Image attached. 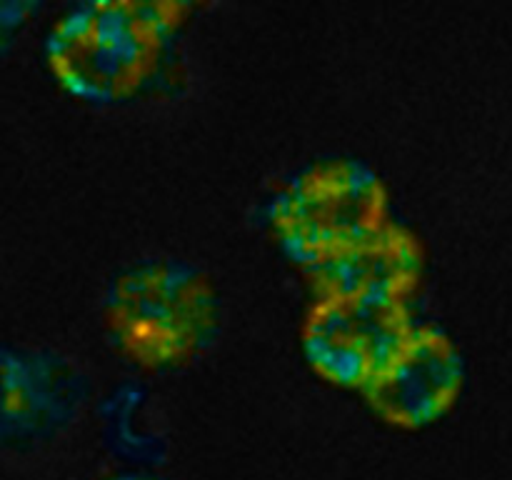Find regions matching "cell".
<instances>
[{
    "label": "cell",
    "mask_w": 512,
    "mask_h": 480,
    "mask_svg": "<svg viewBox=\"0 0 512 480\" xmlns=\"http://www.w3.org/2000/svg\"><path fill=\"white\" fill-rule=\"evenodd\" d=\"M188 3L105 0L70 8L48 35V65L75 98L115 105L158 75L170 45L188 25Z\"/></svg>",
    "instance_id": "cell-1"
},
{
    "label": "cell",
    "mask_w": 512,
    "mask_h": 480,
    "mask_svg": "<svg viewBox=\"0 0 512 480\" xmlns=\"http://www.w3.org/2000/svg\"><path fill=\"white\" fill-rule=\"evenodd\" d=\"M103 318L118 353L135 368L178 370L218 338L220 295L188 260H140L110 280Z\"/></svg>",
    "instance_id": "cell-2"
},
{
    "label": "cell",
    "mask_w": 512,
    "mask_h": 480,
    "mask_svg": "<svg viewBox=\"0 0 512 480\" xmlns=\"http://www.w3.org/2000/svg\"><path fill=\"white\" fill-rule=\"evenodd\" d=\"M265 218L270 238L303 275L393 223L388 185L355 158L305 165L275 190Z\"/></svg>",
    "instance_id": "cell-3"
},
{
    "label": "cell",
    "mask_w": 512,
    "mask_h": 480,
    "mask_svg": "<svg viewBox=\"0 0 512 480\" xmlns=\"http://www.w3.org/2000/svg\"><path fill=\"white\" fill-rule=\"evenodd\" d=\"M413 323L410 303L313 298L300 335L305 363L325 383L363 393Z\"/></svg>",
    "instance_id": "cell-4"
},
{
    "label": "cell",
    "mask_w": 512,
    "mask_h": 480,
    "mask_svg": "<svg viewBox=\"0 0 512 480\" xmlns=\"http://www.w3.org/2000/svg\"><path fill=\"white\" fill-rule=\"evenodd\" d=\"M463 383L458 343L440 325L415 320L360 395L390 428L425 430L455 408Z\"/></svg>",
    "instance_id": "cell-5"
},
{
    "label": "cell",
    "mask_w": 512,
    "mask_h": 480,
    "mask_svg": "<svg viewBox=\"0 0 512 480\" xmlns=\"http://www.w3.org/2000/svg\"><path fill=\"white\" fill-rule=\"evenodd\" d=\"M85 383L63 358L0 350V440L30 443L73 420Z\"/></svg>",
    "instance_id": "cell-6"
},
{
    "label": "cell",
    "mask_w": 512,
    "mask_h": 480,
    "mask_svg": "<svg viewBox=\"0 0 512 480\" xmlns=\"http://www.w3.org/2000/svg\"><path fill=\"white\" fill-rule=\"evenodd\" d=\"M423 275V240L408 225L393 220L348 253L305 273V280L313 288V298L338 295L410 303L423 283Z\"/></svg>",
    "instance_id": "cell-7"
},
{
    "label": "cell",
    "mask_w": 512,
    "mask_h": 480,
    "mask_svg": "<svg viewBox=\"0 0 512 480\" xmlns=\"http://www.w3.org/2000/svg\"><path fill=\"white\" fill-rule=\"evenodd\" d=\"M108 440L113 443L115 453L135 460H153L160 455V435L153 428L148 415V403L140 390H123L115 393V398L108 403Z\"/></svg>",
    "instance_id": "cell-8"
},
{
    "label": "cell",
    "mask_w": 512,
    "mask_h": 480,
    "mask_svg": "<svg viewBox=\"0 0 512 480\" xmlns=\"http://www.w3.org/2000/svg\"><path fill=\"white\" fill-rule=\"evenodd\" d=\"M35 5L28 3H0V50L13 40V35L23 28Z\"/></svg>",
    "instance_id": "cell-9"
},
{
    "label": "cell",
    "mask_w": 512,
    "mask_h": 480,
    "mask_svg": "<svg viewBox=\"0 0 512 480\" xmlns=\"http://www.w3.org/2000/svg\"><path fill=\"white\" fill-rule=\"evenodd\" d=\"M108 480H155V478H148V475H138V473H125V475H115V478H108Z\"/></svg>",
    "instance_id": "cell-10"
}]
</instances>
